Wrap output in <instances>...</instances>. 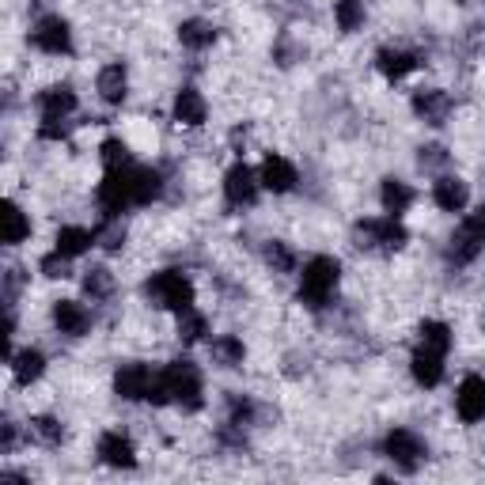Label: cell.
<instances>
[{
    "mask_svg": "<svg viewBox=\"0 0 485 485\" xmlns=\"http://www.w3.org/2000/svg\"><path fill=\"white\" fill-rule=\"evenodd\" d=\"M410 372L421 387H436L444 379V353H436L429 345H417V353L410 356Z\"/></svg>",
    "mask_w": 485,
    "mask_h": 485,
    "instance_id": "cell-12",
    "label": "cell"
},
{
    "mask_svg": "<svg viewBox=\"0 0 485 485\" xmlns=\"http://www.w3.org/2000/svg\"><path fill=\"white\" fill-rule=\"evenodd\" d=\"M102 167H107V171H118V167H130V152H125V144L118 141V137H107L102 141Z\"/></svg>",
    "mask_w": 485,
    "mask_h": 485,
    "instance_id": "cell-33",
    "label": "cell"
},
{
    "mask_svg": "<svg viewBox=\"0 0 485 485\" xmlns=\"http://www.w3.org/2000/svg\"><path fill=\"white\" fill-rule=\"evenodd\" d=\"M481 243H485V236H478V228L467 220V224H462L455 236H451V258H455V262H474L478 250H481Z\"/></svg>",
    "mask_w": 485,
    "mask_h": 485,
    "instance_id": "cell-22",
    "label": "cell"
},
{
    "mask_svg": "<svg viewBox=\"0 0 485 485\" xmlns=\"http://www.w3.org/2000/svg\"><path fill=\"white\" fill-rule=\"evenodd\" d=\"M213 356H217V361L224 364V368H239L243 364V356H247V349H243V342H239V337H217V342H213Z\"/></svg>",
    "mask_w": 485,
    "mask_h": 485,
    "instance_id": "cell-29",
    "label": "cell"
},
{
    "mask_svg": "<svg viewBox=\"0 0 485 485\" xmlns=\"http://www.w3.org/2000/svg\"><path fill=\"white\" fill-rule=\"evenodd\" d=\"M15 448V425H5V451Z\"/></svg>",
    "mask_w": 485,
    "mask_h": 485,
    "instance_id": "cell-40",
    "label": "cell"
},
{
    "mask_svg": "<svg viewBox=\"0 0 485 485\" xmlns=\"http://www.w3.org/2000/svg\"><path fill=\"white\" fill-rule=\"evenodd\" d=\"M27 236H31L27 213H24V209H19L15 201H8V205H5V243L15 247V243H24Z\"/></svg>",
    "mask_w": 485,
    "mask_h": 485,
    "instance_id": "cell-26",
    "label": "cell"
},
{
    "mask_svg": "<svg viewBox=\"0 0 485 485\" xmlns=\"http://www.w3.org/2000/svg\"><path fill=\"white\" fill-rule=\"evenodd\" d=\"M31 436L34 440H42V444H61V436H65V429H61V421H53V417H31Z\"/></svg>",
    "mask_w": 485,
    "mask_h": 485,
    "instance_id": "cell-32",
    "label": "cell"
},
{
    "mask_svg": "<svg viewBox=\"0 0 485 485\" xmlns=\"http://www.w3.org/2000/svg\"><path fill=\"white\" fill-rule=\"evenodd\" d=\"M144 292H149V300H156L160 307H171L179 315L194 307V285H189V277L179 269H163L156 277H149Z\"/></svg>",
    "mask_w": 485,
    "mask_h": 485,
    "instance_id": "cell-2",
    "label": "cell"
},
{
    "mask_svg": "<svg viewBox=\"0 0 485 485\" xmlns=\"http://www.w3.org/2000/svg\"><path fill=\"white\" fill-rule=\"evenodd\" d=\"M258 182H262V179L250 171L247 163L228 167V175H224V198H228V205H255Z\"/></svg>",
    "mask_w": 485,
    "mask_h": 485,
    "instance_id": "cell-7",
    "label": "cell"
},
{
    "mask_svg": "<svg viewBox=\"0 0 485 485\" xmlns=\"http://www.w3.org/2000/svg\"><path fill=\"white\" fill-rule=\"evenodd\" d=\"M266 262L277 269V273H292V266H296V258H292V250L285 243H269L266 247Z\"/></svg>",
    "mask_w": 485,
    "mask_h": 485,
    "instance_id": "cell-34",
    "label": "cell"
},
{
    "mask_svg": "<svg viewBox=\"0 0 485 485\" xmlns=\"http://www.w3.org/2000/svg\"><path fill=\"white\" fill-rule=\"evenodd\" d=\"M152 368L149 364H121L118 375H114V391L118 398H130V403H141L149 398V387H152Z\"/></svg>",
    "mask_w": 485,
    "mask_h": 485,
    "instance_id": "cell-9",
    "label": "cell"
},
{
    "mask_svg": "<svg viewBox=\"0 0 485 485\" xmlns=\"http://www.w3.org/2000/svg\"><path fill=\"white\" fill-rule=\"evenodd\" d=\"M470 224L478 228V236H485V205H481V209H478V213L470 217Z\"/></svg>",
    "mask_w": 485,
    "mask_h": 485,
    "instance_id": "cell-39",
    "label": "cell"
},
{
    "mask_svg": "<svg viewBox=\"0 0 485 485\" xmlns=\"http://www.w3.org/2000/svg\"><path fill=\"white\" fill-rule=\"evenodd\" d=\"M95 88H99V95H102V99L111 102V107L125 102V88H130V83H125V69H121V65H107V69L99 73Z\"/></svg>",
    "mask_w": 485,
    "mask_h": 485,
    "instance_id": "cell-23",
    "label": "cell"
},
{
    "mask_svg": "<svg viewBox=\"0 0 485 485\" xmlns=\"http://www.w3.org/2000/svg\"><path fill=\"white\" fill-rule=\"evenodd\" d=\"M417 334H421V345H429V349H436V353H448V349H451V330H448L444 323L425 319V323L417 326Z\"/></svg>",
    "mask_w": 485,
    "mask_h": 485,
    "instance_id": "cell-28",
    "label": "cell"
},
{
    "mask_svg": "<svg viewBox=\"0 0 485 485\" xmlns=\"http://www.w3.org/2000/svg\"><path fill=\"white\" fill-rule=\"evenodd\" d=\"M448 160V152L440 149V144H429V149H421V167H440Z\"/></svg>",
    "mask_w": 485,
    "mask_h": 485,
    "instance_id": "cell-38",
    "label": "cell"
},
{
    "mask_svg": "<svg viewBox=\"0 0 485 485\" xmlns=\"http://www.w3.org/2000/svg\"><path fill=\"white\" fill-rule=\"evenodd\" d=\"M258 179H262L266 189H273V194H288V189L296 186V167H292L285 156H266Z\"/></svg>",
    "mask_w": 485,
    "mask_h": 485,
    "instance_id": "cell-13",
    "label": "cell"
},
{
    "mask_svg": "<svg viewBox=\"0 0 485 485\" xmlns=\"http://www.w3.org/2000/svg\"><path fill=\"white\" fill-rule=\"evenodd\" d=\"M205 330H209V323H205V315H198L194 307H189V311H182V315H179V337H182V342H186V345H194V342H201V337H205Z\"/></svg>",
    "mask_w": 485,
    "mask_h": 485,
    "instance_id": "cell-31",
    "label": "cell"
},
{
    "mask_svg": "<svg viewBox=\"0 0 485 485\" xmlns=\"http://www.w3.org/2000/svg\"><path fill=\"white\" fill-rule=\"evenodd\" d=\"M95 239L107 247V250H121V243H125V224H121L118 217H107V228H102Z\"/></svg>",
    "mask_w": 485,
    "mask_h": 485,
    "instance_id": "cell-35",
    "label": "cell"
},
{
    "mask_svg": "<svg viewBox=\"0 0 485 485\" xmlns=\"http://www.w3.org/2000/svg\"><path fill=\"white\" fill-rule=\"evenodd\" d=\"M334 19H337V27H342L345 34L356 31V27L364 24V0H337Z\"/></svg>",
    "mask_w": 485,
    "mask_h": 485,
    "instance_id": "cell-30",
    "label": "cell"
},
{
    "mask_svg": "<svg viewBox=\"0 0 485 485\" xmlns=\"http://www.w3.org/2000/svg\"><path fill=\"white\" fill-rule=\"evenodd\" d=\"M12 372H15V383H34V379L46 372V356H42L38 349H24V353H15L12 356Z\"/></svg>",
    "mask_w": 485,
    "mask_h": 485,
    "instance_id": "cell-24",
    "label": "cell"
},
{
    "mask_svg": "<svg viewBox=\"0 0 485 485\" xmlns=\"http://www.w3.org/2000/svg\"><path fill=\"white\" fill-rule=\"evenodd\" d=\"M46 277H69V255H61V250L53 247V255H46L42 258V266H38Z\"/></svg>",
    "mask_w": 485,
    "mask_h": 485,
    "instance_id": "cell-37",
    "label": "cell"
},
{
    "mask_svg": "<svg viewBox=\"0 0 485 485\" xmlns=\"http://www.w3.org/2000/svg\"><path fill=\"white\" fill-rule=\"evenodd\" d=\"M413 111H417V118H425L429 125H444L448 114H451V99H448V92H436V88L417 92L413 95Z\"/></svg>",
    "mask_w": 485,
    "mask_h": 485,
    "instance_id": "cell-15",
    "label": "cell"
},
{
    "mask_svg": "<svg viewBox=\"0 0 485 485\" xmlns=\"http://www.w3.org/2000/svg\"><path fill=\"white\" fill-rule=\"evenodd\" d=\"M175 121L182 125H201L205 121V99L198 88H182L175 95Z\"/></svg>",
    "mask_w": 485,
    "mask_h": 485,
    "instance_id": "cell-19",
    "label": "cell"
},
{
    "mask_svg": "<svg viewBox=\"0 0 485 485\" xmlns=\"http://www.w3.org/2000/svg\"><path fill=\"white\" fill-rule=\"evenodd\" d=\"M53 323H57L61 334L83 337V334L92 330V315H88V307L76 304V300H57L53 304Z\"/></svg>",
    "mask_w": 485,
    "mask_h": 485,
    "instance_id": "cell-11",
    "label": "cell"
},
{
    "mask_svg": "<svg viewBox=\"0 0 485 485\" xmlns=\"http://www.w3.org/2000/svg\"><path fill=\"white\" fill-rule=\"evenodd\" d=\"M31 38H34V46L46 50V53H69L73 50V31H69V24L61 15L38 19V27H34Z\"/></svg>",
    "mask_w": 485,
    "mask_h": 485,
    "instance_id": "cell-8",
    "label": "cell"
},
{
    "mask_svg": "<svg viewBox=\"0 0 485 485\" xmlns=\"http://www.w3.org/2000/svg\"><path fill=\"white\" fill-rule=\"evenodd\" d=\"M383 451H387V459L394 462V467H403V470H417L421 459H425V444H421V440L413 432H406V429L387 432Z\"/></svg>",
    "mask_w": 485,
    "mask_h": 485,
    "instance_id": "cell-6",
    "label": "cell"
},
{
    "mask_svg": "<svg viewBox=\"0 0 485 485\" xmlns=\"http://www.w3.org/2000/svg\"><path fill=\"white\" fill-rule=\"evenodd\" d=\"M406 228L398 224V217L387 220H361L356 224V247H379V250H403L406 247Z\"/></svg>",
    "mask_w": 485,
    "mask_h": 485,
    "instance_id": "cell-4",
    "label": "cell"
},
{
    "mask_svg": "<svg viewBox=\"0 0 485 485\" xmlns=\"http://www.w3.org/2000/svg\"><path fill=\"white\" fill-rule=\"evenodd\" d=\"M432 198H436V205L444 209V213H462L467 201H470V189H467V182L455 179V175H440L436 186H432Z\"/></svg>",
    "mask_w": 485,
    "mask_h": 485,
    "instance_id": "cell-14",
    "label": "cell"
},
{
    "mask_svg": "<svg viewBox=\"0 0 485 485\" xmlns=\"http://www.w3.org/2000/svg\"><path fill=\"white\" fill-rule=\"evenodd\" d=\"M455 410H459V417L467 421V425H474V421L485 417V379H481V375H467V379L459 383V391H455Z\"/></svg>",
    "mask_w": 485,
    "mask_h": 485,
    "instance_id": "cell-10",
    "label": "cell"
},
{
    "mask_svg": "<svg viewBox=\"0 0 485 485\" xmlns=\"http://www.w3.org/2000/svg\"><path fill=\"white\" fill-rule=\"evenodd\" d=\"M130 179H133V205H149L160 198V171H152V167H130Z\"/></svg>",
    "mask_w": 485,
    "mask_h": 485,
    "instance_id": "cell-18",
    "label": "cell"
},
{
    "mask_svg": "<svg viewBox=\"0 0 485 485\" xmlns=\"http://www.w3.org/2000/svg\"><path fill=\"white\" fill-rule=\"evenodd\" d=\"M38 111L42 118H65L76 111V95L69 88H46L38 95Z\"/></svg>",
    "mask_w": 485,
    "mask_h": 485,
    "instance_id": "cell-21",
    "label": "cell"
},
{
    "mask_svg": "<svg viewBox=\"0 0 485 485\" xmlns=\"http://www.w3.org/2000/svg\"><path fill=\"white\" fill-rule=\"evenodd\" d=\"M111 288H114V281L107 269H88V277H83V292H88V296H107Z\"/></svg>",
    "mask_w": 485,
    "mask_h": 485,
    "instance_id": "cell-36",
    "label": "cell"
},
{
    "mask_svg": "<svg viewBox=\"0 0 485 485\" xmlns=\"http://www.w3.org/2000/svg\"><path fill=\"white\" fill-rule=\"evenodd\" d=\"M375 65H379V73H383L387 80H403L406 73L417 69V57L406 53V50H379L375 53Z\"/></svg>",
    "mask_w": 485,
    "mask_h": 485,
    "instance_id": "cell-20",
    "label": "cell"
},
{
    "mask_svg": "<svg viewBox=\"0 0 485 485\" xmlns=\"http://www.w3.org/2000/svg\"><path fill=\"white\" fill-rule=\"evenodd\" d=\"M163 379L171 387V403H182L186 410H198L201 406V375L189 361H175L163 368Z\"/></svg>",
    "mask_w": 485,
    "mask_h": 485,
    "instance_id": "cell-3",
    "label": "cell"
},
{
    "mask_svg": "<svg viewBox=\"0 0 485 485\" xmlns=\"http://www.w3.org/2000/svg\"><path fill=\"white\" fill-rule=\"evenodd\" d=\"M337 277H342V266H337V258H311L300 273V300L311 304V307H323L330 296H334V288H337Z\"/></svg>",
    "mask_w": 485,
    "mask_h": 485,
    "instance_id": "cell-1",
    "label": "cell"
},
{
    "mask_svg": "<svg viewBox=\"0 0 485 485\" xmlns=\"http://www.w3.org/2000/svg\"><path fill=\"white\" fill-rule=\"evenodd\" d=\"M99 205L107 217H118L121 209L133 205V179L130 167H118V171H107V179L99 182Z\"/></svg>",
    "mask_w": 485,
    "mask_h": 485,
    "instance_id": "cell-5",
    "label": "cell"
},
{
    "mask_svg": "<svg viewBox=\"0 0 485 485\" xmlns=\"http://www.w3.org/2000/svg\"><path fill=\"white\" fill-rule=\"evenodd\" d=\"M92 243H95V236H92V231H83V228H61L57 231V250H61V255H69V258L83 255Z\"/></svg>",
    "mask_w": 485,
    "mask_h": 485,
    "instance_id": "cell-27",
    "label": "cell"
},
{
    "mask_svg": "<svg viewBox=\"0 0 485 485\" xmlns=\"http://www.w3.org/2000/svg\"><path fill=\"white\" fill-rule=\"evenodd\" d=\"M99 459L107 462V467H133L137 462V451L130 444V436H121V432H107L99 440Z\"/></svg>",
    "mask_w": 485,
    "mask_h": 485,
    "instance_id": "cell-16",
    "label": "cell"
},
{
    "mask_svg": "<svg viewBox=\"0 0 485 485\" xmlns=\"http://www.w3.org/2000/svg\"><path fill=\"white\" fill-rule=\"evenodd\" d=\"M213 24H205V19H186V24H179V42L186 50H205V46H213Z\"/></svg>",
    "mask_w": 485,
    "mask_h": 485,
    "instance_id": "cell-25",
    "label": "cell"
},
{
    "mask_svg": "<svg viewBox=\"0 0 485 485\" xmlns=\"http://www.w3.org/2000/svg\"><path fill=\"white\" fill-rule=\"evenodd\" d=\"M379 201H383V209L391 217H403L413 205V189L406 182H398V179H383V186H379Z\"/></svg>",
    "mask_w": 485,
    "mask_h": 485,
    "instance_id": "cell-17",
    "label": "cell"
}]
</instances>
